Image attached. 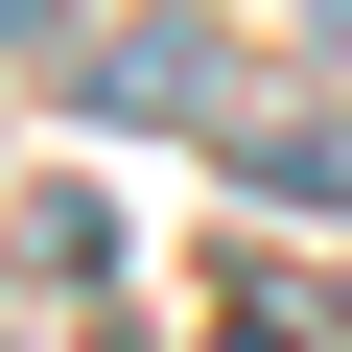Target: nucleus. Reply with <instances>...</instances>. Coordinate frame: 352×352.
<instances>
[{
	"mask_svg": "<svg viewBox=\"0 0 352 352\" xmlns=\"http://www.w3.org/2000/svg\"><path fill=\"white\" fill-rule=\"evenodd\" d=\"M212 94H235V24H212V0H141L118 47H71V118H188L212 141Z\"/></svg>",
	"mask_w": 352,
	"mask_h": 352,
	"instance_id": "nucleus-1",
	"label": "nucleus"
},
{
	"mask_svg": "<svg viewBox=\"0 0 352 352\" xmlns=\"http://www.w3.org/2000/svg\"><path fill=\"white\" fill-rule=\"evenodd\" d=\"M212 164L258 212H352V94H282V71H235L212 94Z\"/></svg>",
	"mask_w": 352,
	"mask_h": 352,
	"instance_id": "nucleus-2",
	"label": "nucleus"
},
{
	"mask_svg": "<svg viewBox=\"0 0 352 352\" xmlns=\"http://www.w3.org/2000/svg\"><path fill=\"white\" fill-rule=\"evenodd\" d=\"M0 258H24V282H94V258H118V212H94V188H24V212H0Z\"/></svg>",
	"mask_w": 352,
	"mask_h": 352,
	"instance_id": "nucleus-3",
	"label": "nucleus"
},
{
	"mask_svg": "<svg viewBox=\"0 0 352 352\" xmlns=\"http://www.w3.org/2000/svg\"><path fill=\"white\" fill-rule=\"evenodd\" d=\"M212 352H305V305H282V282H258V305H235V329H212Z\"/></svg>",
	"mask_w": 352,
	"mask_h": 352,
	"instance_id": "nucleus-4",
	"label": "nucleus"
}]
</instances>
